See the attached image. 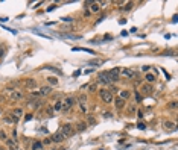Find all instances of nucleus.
<instances>
[{"instance_id": "nucleus-25", "label": "nucleus", "mask_w": 178, "mask_h": 150, "mask_svg": "<svg viewBox=\"0 0 178 150\" xmlns=\"http://www.w3.org/2000/svg\"><path fill=\"white\" fill-rule=\"evenodd\" d=\"M132 6H134V3H132V2H128L126 5H125V8H123V11H131Z\"/></svg>"}, {"instance_id": "nucleus-8", "label": "nucleus", "mask_w": 178, "mask_h": 150, "mask_svg": "<svg viewBox=\"0 0 178 150\" xmlns=\"http://www.w3.org/2000/svg\"><path fill=\"white\" fill-rule=\"evenodd\" d=\"M114 105H116L117 109H123V106H125V100H123V99H116Z\"/></svg>"}, {"instance_id": "nucleus-30", "label": "nucleus", "mask_w": 178, "mask_h": 150, "mask_svg": "<svg viewBox=\"0 0 178 150\" xmlns=\"http://www.w3.org/2000/svg\"><path fill=\"white\" fill-rule=\"evenodd\" d=\"M0 140H6V133L0 130Z\"/></svg>"}, {"instance_id": "nucleus-3", "label": "nucleus", "mask_w": 178, "mask_h": 150, "mask_svg": "<svg viewBox=\"0 0 178 150\" xmlns=\"http://www.w3.org/2000/svg\"><path fill=\"white\" fill-rule=\"evenodd\" d=\"M75 103H76V100L73 99V97H67V99L63 102V111L67 112L70 108H73V105H75Z\"/></svg>"}, {"instance_id": "nucleus-13", "label": "nucleus", "mask_w": 178, "mask_h": 150, "mask_svg": "<svg viewBox=\"0 0 178 150\" xmlns=\"http://www.w3.org/2000/svg\"><path fill=\"white\" fill-rule=\"evenodd\" d=\"M40 94H41V95L50 94V86H41V88H40Z\"/></svg>"}, {"instance_id": "nucleus-9", "label": "nucleus", "mask_w": 178, "mask_h": 150, "mask_svg": "<svg viewBox=\"0 0 178 150\" xmlns=\"http://www.w3.org/2000/svg\"><path fill=\"white\" fill-rule=\"evenodd\" d=\"M120 73L123 74V76H126V77L134 76V70H129V68H123V70H120Z\"/></svg>"}, {"instance_id": "nucleus-35", "label": "nucleus", "mask_w": 178, "mask_h": 150, "mask_svg": "<svg viewBox=\"0 0 178 150\" xmlns=\"http://www.w3.org/2000/svg\"><path fill=\"white\" fill-rule=\"evenodd\" d=\"M161 71H163V73H164V76H166V77H167V79H169V77H171V74H169V73H167V71H166V70H161Z\"/></svg>"}, {"instance_id": "nucleus-29", "label": "nucleus", "mask_w": 178, "mask_h": 150, "mask_svg": "<svg viewBox=\"0 0 178 150\" xmlns=\"http://www.w3.org/2000/svg\"><path fill=\"white\" fill-rule=\"evenodd\" d=\"M40 105H41V102H38V100H37V102L34 103V109H38V108H40Z\"/></svg>"}, {"instance_id": "nucleus-2", "label": "nucleus", "mask_w": 178, "mask_h": 150, "mask_svg": "<svg viewBox=\"0 0 178 150\" xmlns=\"http://www.w3.org/2000/svg\"><path fill=\"white\" fill-rule=\"evenodd\" d=\"M99 95H101V99L105 103H111V102H113V93H111L110 90H101V91H99Z\"/></svg>"}, {"instance_id": "nucleus-20", "label": "nucleus", "mask_w": 178, "mask_h": 150, "mask_svg": "<svg viewBox=\"0 0 178 150\" xmlns=\"http://www.w3.org/2000/svg\"><path fill=\"white\" fill-rule=\"evenodd\" d=\"M103 61H101V59H92V61H88V64L90 65H101Z\"/></svg>"}, {"instance_id": "nucleus-36", "label": "nucleus", "mask_w": 178, "mask_h": 150, "mask_svg": "<svg viewBox=\"0 0 178 150\" xmlns=\"http://www.w3.org/2000/svg\"><path fill=\"white\" fill-rule=\"evenodd\" d=\"M137 117H139V118H142V117H143V112L139 111V112H137Z\"/></svg>"}, {"instance_id": "nucleus-23", "label": "nucleus", "mask_w": 178, "mask_h": 150, "mask_svg": "<svg viewBox=\"0 0 178 150\" xmlns=\"http://www.w3.org/2000/svg\"><path fill=\"white\" fill-rule=\"evenodd\" d=\"M47 80H49V83H52V85H56V83H58V79L53 77V76H49Z\"/></svg>"}, {"instance_id": "nucleus-31", "label": "nucleus", "mask_w": 178, "mask_h": 150, "mask_svg": "<svg viewBox=\"0 0 178 150\" xmlns=\"http://www.w3.org/2000/svg\"><path fill=\"white\" fill-rule=\"evenodd\" d=\"M63 21H70V23H72V21H73V18H70V17H64Z\"/></svg>"}, {"instance_id": "nucleus-16", "label": "nucleus", "mask_w": 178, "mask_h": 150, "mask_svg": "<svg viewBox=\"0 0 178 150\" xmlns=\"http://www.w3.org/2000/svg\"><path fill=\"white\" fill-rule=\"evenodd\" d=\"M53 109H55V111H63V102H61V100L55 102V105H53Z\"/></svg>"}, {"instance_id": "nucleus-17", "label": "nucleus", "mask_w": 178, "mask_h": 150, "mask_svg": "<svg viewBox=\"0 0 178 150\" xmlns=\"http://www.w3.org/2000/svg\"><path fill=\"white\" fill-rule=\"evenodd\" d=\"M163 126L166 127V129H175V123H172V121H164Z\"/></svg>"}, {"instance_id": "nucleus-7", "label": "nucleus", "mask_w": 178, "mask_h": 150, "mask_svg": "<svg viewBox=\"0 0 178 150\" xmlns=\"http://www.w3.org/2000/svg\"><path fill=\"white\" fill-rule=\"evenodd\" d=\"M22 97H23V93H22V91H12V93H11V100H14V102L22 100Z\"/></svg>"}, {"instance_id": "nucleus-26", "label": "nucleus", "mask_w": 178, "mask_h": 150, "mask_svg": "<svg viewBox=\"0 0 178 150\" xmlns=\"http://www.w3.org/2000/svg\"><path fill=\"white\" fill-rule=\"evenodd\" d=\"M6 144H8V145H11L12 149L15 147V141H12V140H6Z\"/></svg>"}, {"instance_id": "nucleus-32", "label": "nucleus", "mask_w": 178, "mask_h": 150, "mask_svg": "<svg viewBox=\"0 0 178 150\" xmlns=\"http://www.w3.org/2000/svg\"><path fill=\"white\" fill-rule=\"evenodd\" d=\"M148 70H149V65H143L142 67V71H146L148 73Z\"/></svg>"}, {"instance_id": "nucleus-22", "label": "nucleus", "mask_w": 178, "mask_h": 150, "mask_svg": "<svg viewBox=\"0 0 178 150\" xmlns=\"http://www.w3.org/2000/svg\"><path fill=\"white\" fill-rule=\"evenodd\" d=\"M17 117H6V118H5V121L6 123H15V121H17Z\"/></svg>"}, {"instance_id": "nucleus-10", "label": "nucleus", "mask_w": 178, "mask_h": 150, "mask_svg": "<svg viewBox=\"0 0 178 150\" xmlns=\"http://www.w3.org/2000/svg\"><path fill=\"white\" fill-rule=\"evenodd\" d=\"M24 85H26L27 88H35V86H37V82L34 80V79H26V80H24Z\"/></svg>"}, {"instance_id": "nucleus-34", "label": "nucleus", "mask_w": 178, "mask_h": 150, "mask_svg": "<svg viewBox=\"0 0 178 150\" xmlns=\"http://www.w3.org/2000/svg\"><path fill=\"white\" fill-rule=\"evenodd\" d=\"M47 114H49V115L53 114V108H47Z\"/></svg>"}, {"instance_id": "nucleus-21", "label": "nucleus", "mask_w": 178, "mask_h": 150, "mask_svg": "<svg viewBox=\"0 0 178 150\" xmlns=\"http://www.w3.org/2000/svg\"><path fill=\"white\" fill-rule=\"evenodd\" d=\"M129 91H120V99H123V100H125V99H128V97H129Z\"/></svg>"}, {"instance_id": "nucleus-19", "label": "nucleus", "mask_w": 178, "mask_h": 150, "mask_svg": "<svg viewBox=\"0 0 178 150\" xmlns=\"http://www.w3.org/2000/svg\"><path fill=\"white\" fill-rule=\"evenodd\" d=\"M90 8H92V11H93V12H97L99 9H101V6H99V3H94V2L92 3V6H90Z\"/></svg>"}, {"instance_id": "nucleus-14", "label": "nucleus", "mask_w": 178, "mask_h": 150, "mask_svg": "<svg viewBox=\"0 0 178 150\" xmlns=\"http://www.w3.org/2000/svg\"><path fill=\"white\" fill-rule=\"evenodd\" d=\"M87 129V123H84V121H79L76 124V130H79V132H82V130H85Z\"/></svg>"}, {"instance_id": "nucleus-11", "label": "nucleus", "mask_w": 178, "mask_h": 150, "mask_svg": "<svg viewBox=\"0 0 178 150\" xmlns=\"http://www.w3.org/2000/svg\"><path fill=\"white\" fill-rule=\"evenodd\" d=\"M145 79H146V82H148V83H149V85H151L152 82H155L157 76H155V74H152V73H146V77H145Z\"/></svg>"}, {"instance_id": "nucleus-6", "label": "nucleus", "mask_w": 178, "mask_h": 150, "mask_svg": "<svg viewBox=\"0 0 178 150\" xmlns=\"http://www.w3.org/2000/svg\"><path fill=\"white\" fill-rule=\"evenodd\" d=\"M50 140L53 141V143H63L65 138L63 136V133H61V132H56V133H53V136H52Z\"/></svg>"}, {"instance_id": "nucleus-15", "label": "nucleus", "mask_w": 178, "mask_h": 150, "mask_svg": "<svg viewBox=\"0 0 178 150\" xmlns=\"http://www.w3.org/2000/svg\"><path fill=\"white\" fill-rule=\"evenodd\" d=\"M41 149H43V143H40V141H35L32 144V150H41Z\"/></svg>"}, {"instance_id": "nucleus-39", "label": "nucleus", "mask_w": 178, "mask_h": 150, "mask_svg": "<svg viewBox=\"0 0 178 150\" xmlns=\"http://www.w3.org/2000/svg\"><path fill=\"white\" fill-rule=\"evenodd\" d=\"M0 150H3V149H2V147H0Z\"/></svg>"}, {"instance_id": "nucleus-1", "label": "nucleus", "mask_w": 178, "mask_h": 150, "mask_svg": "<svg viewBox=\"0 0 178 150\" xmlns=\"http://www.w3.org/2000/svg\"><path fill=\"white\" fill-rule=\"evenodd\" d=\"M75 127L72 126V124H64L63 127H61V133H63L64 138H70L72 135H75Z\"/></svg>"}, {"instance_id": "nucleus-18", "label": "nucleus", "mask_w": 178, "mask_h": 150, "mask_svg": "<svg viewBox=\"0 0 178 150\" xmlns=\"http://www.w3.org/2000/svg\"><path fill=\"white\" fill-rule=\"evenodd\" d=\"M87 88H88V93H94V91H97V85L96 83H92V85H88Z\"/></svg>"}, {"instance_id": "nucleus-27", "label": "nucleus", "mask_w": 178, "mask_h": 150, "mask_svg": "<svg viewBox=\"0 0 178 150\" xmlns=\"http://www.w3.org/2000/svg\"><path fill=\"white\" fill-rule=\"evenodd\" d=\"M137 127H139V129H142V130H145V129H146V124H145V123H142V121H140V123L137 124Z\"/></svg>"}, {"instance_id": "nucleus-28", "label": "nucleus", "mask_w": 178, "mask_h": 150, "mask_svg": "<svg viewBox=\"0 0 178 150\" xmlns=\"http://www.w3.org/2000/svg\"><path fill=\"white\" fill-rule=\"evenodd\" d=\"M169 108H171V109H175V108H177V102H171V103H169Z\"/></svg>"}, {"instance_id": "nucleus-4", "label": "nucleus", "mask_w": 178, "mask_h": 150, "mask_svg": "<svg viewBox=\"0 0 178 150\" xmlns=\"http://www.w3.org/2000/svg\"><path fill=\"white\" fill-rule=\"evenodd\" d=\"M108 74H110L111 82H117V80H119V76H120V68H119V67H116V68L110 70Z\"/></svg>"}, {"instance_id": "nucleus-24", "label": "nucleus", "mask_w": 178, "mask_h": 150, "mask_svg": "<svg viewBox=\"0 0 178 150\" xmlns=\"http://www.w3.org/2000/svg\"><path fill=\"white\" fill-rule=\"evenodd\" d=\"M22 115H23V111L20 109V108H17V109H14V117H17V118H18V117H22Z\"/></svg>"}, {"instance_id": "nucleus-12", "label": "nucleus", "mask_w": 178, "mask_h": 150, "mask_svg": "<svg viewBox=\"0 0 178 150\" xmlns=\"http://www.w3.org/2000/svg\"><path fill=\"white\" fill-rule=\"evenodd\" d=\"M140 91H142V93H145V94H149L151 91H154V88H152V85H149V83H148V85H143Z\"/></svg>"}, {"instance_id": "nucleus-38", "label": "nucleus", "mask_w": 178, "mask_h": 150, "mask_svg": "<svg viewBox=\"0 0 178 150\" xmlns=\"http://www.w3.org/2000/svg\"><path fill=\"white\" fill-rule=\"evenodd\" d=\"M31 118H32V115H31V114H27V115H26V121H29Z\"/></svg>"}, {"instance_id": "nucleus-5", "label": "nucleus", "mask_w": 178, "mask_h": 150, "mask_svg": "<svg viewBox=\"0 0 178 150\" xmlns=\"http://www.w3.org/2000/svg\"><path fill=\"white\" fill-rule=\"evenodd\" d=\"M99 82L101 83H111V79H110V74H108V71H102V73H99Z\"/></svg>"}, {"instance_id": "nucleus-37", "label": "nucleus", "mask_w": 178, "mask_h": 150, "mask_svg": "<svg viewBox=\"0 0 178 150\" xmlns=\"http://www.w3.org/2000/svg\"><path fill=\"white\" fill-rule=\"evenodd\" d=\"M50 141H52L50 138H46V140H44V141H43V143H44V144H49V143H50Z\"/></svg>"}, {"instance_id": "nucleus-33", "label": "nucleus", "mask_w": 178, "mask_h": 150, "mask_svg": "<svg viewBox=\"0 0 178 150\" xmlns=\"http://www.w3.org/2000/svg\"><path fill=\"white\" fill-rule=\"evenodd\" d=\"M135 99H137V102L142 100V95H140V93H135Z\"/></svg>"}]
</instances>
